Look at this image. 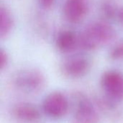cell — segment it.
<instances>
[{
  "label": "cell",
  "instance_id": "6da1fadb",
  "mask_svg": "<svg viewBox=\"0 0 123 123\" xmlns=\"http://www.w3.org/2000/svg\"><path fill=\"white\" fill-rule=\"evenodd\" d=\"M116 37L115 29L107 22L94 21L89 24L79 36V47L94 50L112 42Z\"/></svg>",
  "mask_w": 123,
  "mask_h": 123
},
{
  "label": "cell",
  "instance_id": "7a4b0ae2",
  "mask_svg": "<svg viewBox=\"0 0 123 123\" xmlns=\"http://www.w3.org/2000/svg\"><path fill=\"white\" fill-rule=\"evenodd\" d=\"M45 75L37 68L27 67L15 71L10 77L9 83L15 90L28 94H36L45 86Z\"/></svg>",
  "mask_w": 123,
  "mask_h": 123
},
{
  "label": "cell",
  "instance_id": "3957f363",
  "mask_svg": "<svg viewBox=\"0 0 123 123\" xmlns=\"http://www.w3.org/2000/svg\"><path fill=\"white\" fill-rule=\"evenodd\" d=\"M74 111L71 123H98L99 112L94 103L84 94L76 92L74 94Z\"/></svg>",
  "mask_w": 123,
  "mask_h": 123
},
{
  "label": "cell",
  "instance_id": "277c9868",
  "mask_svg": "<svg viewBox=\"0 0 123 123\" xmlns=\"http://www.w3.org/2000/svg\"><path fill=\"white\" fill-rule=\"evenodd\" d=\"M101 86L110 99L117 102L123 100V75L120 72L105 71L101 77Z\"/></svg>",
  "mask_w": 123,
  "mask_h": 123
},
{
  "label": "cell",
  "instance_id": "5b68a950",
  "mask_svg": "<svg viewBox=\"0 0 123 123\" xmlns=\"http://www.w3.org/2000/svg\"><path fill=\"white\" fill-rule=\"evenodd\" d=\"M69 108V101L65 94L60 91L49 94L43 101V109L50 117L58 119L64 117Z\"/></svg>",
  "mask_w": 123,
  "mask_h": 123
},
{
  "label": "cell",
  "instance_id": "8992f818",
  "mask_svg": "<svg viewBox=\"0 0 123 123\" xmlns=\"http://www.w3.org/2000/svg\"><path fill=\"white\" fill-rule=\"evenodd\" d=\"M91 62L84 56H75L66 59L61 67L63 74L71 78L84 76L90 70Z\"/></svg>",
  "mask_w": 123,
  "mask_h": 123
},
{
  "label": "cell",
  "instance_id": "52a82bcc",
  "mask_svg": "<svg viewBox=\"0 0 123 123\" xmlns=\"http://www.w3.org/2000/svg\"><path fill=\"white\" fill-rule=\"evenodd\" d=\"M10 115L19 123H38L41 115L39 109L27 102H19L13 105L10 109Z\"/></svg>",
  "mask_w": 123,
  "mask_h": 123
},
{
  "label": "cell",
  "instance_id": "ba28073f",
  "mask_svg": "<svg viewBox=\"0 0 123 123\" xmlns=\"http://www.w3.org/2000/svg\"><path fill=\"white\" fill-rule=\"evenodd\" d=\"M88 9V0H66L63 5L66 18L74 23L81 21L86 16Z\"/></svg>",
  "mask_w": 123,
  "mask_h": 123
},
{
  "label": "cell",
  "instance_id": "9c48e42d",
  "mask_svg": "<svg viewBox=\"0 0 123 123\" xmlns=\"http://www.w3.org/2000/svg\"><path fill=\"white\" fill-rule=\"evenodd\" d=\"M94 100V104L96 105L99 113L104 114L112 122H117L123 117L122 110L117 104V101L110 99L107 96H98Z\"/></svg>",
  "mask_w": 123,
  "mask_h": 123
},
{
  "label": "cell",
  "instance_id": "30bf717a",
  "mask_svg": "<svg viewBox=\"0 0 123 123\" xmlns=\"http://www.w3.org/2000/svg\"><path fill=\"white\" fill-rule=\"evenodd\" d=\"M55 44L59 51L70 52L79 46V36L73 31L63 30L58 35Z\"/></svg>",
  "mask_w": 123,
  "mask_h": 123
},
{
  "label": "cell",
  "instance_id": "8fae6325",
  "mask_svg": "<svg viewBox=\"0 0 123 123\" xmlns=\"http://www.w3.org/2000/svg\"><path fill=\"white\" fill-rule=\"evenodd\" d=\"M0 18V36L1 38H4L10 34L14 26L13 16L9 9L4 5H1Z\"/></svg>",
  "mask_w": 123,
  "mask_h": 123
},
{
  "label": "cell",
  "instance_id": "7c38bea8",
  "mask_svg": "<svg viewBox=\"0 0 123 123\" xmlns=\"http://www.w3.org/2000/svg\"><path fill=\"white\" fill-rule=\"evenodd\" d=\"M102 13L107 17L111 18V17H115L116 14L117 15L119 10H117L116 6H115V4L112 2L105 1L102 5Z\"/></svg>",
  "mask_w": 123,
  "mask_h": 123
},
{
  "label": "cell",
  "instance_id": "4fadbf2b",
  "mask_svg": "<svg viewBox=\"0 0 123 123\" xmlns=\"http://www.w3.org/2000/svg\"><path fill=\"white\" fill-rule=\"evenodd\" d=\"M110 57L115 61L123 59V41L116 44L110 51Z\"/></svg>",
  "mask_w": 123,
  "mask_h": 123
},
{
  "label": "cell",
  "instance_id": "5bb4252c",
  "mask_svg": "<svg viewBox=\"0 0 123 123\" xmlns=\"http://www.w3.org/2000/svg\"><path fill=\"white\" fill-rule=\"evenodd\" d=\"M9 63V56L6 51L4 49H1L0 51V69L3 70L6 67Z\"/></svg>",
  "mask_w": 123,
  "mask_h": 123
},
{
  "label": "cell",
  "instance_id": "9a60e30c",
  "mask_svg": "<svg viewBox=\"0 0 123 123\" xmlns=\"http://www.w3.org/2000/svg\"><path fill=\"white\" fill-rule=\"evenodd\" d=\"M55 0H39L41 5L44 7H50L54 2Z\"/></svg>",
  "mask_w": 123,
  "mask_h": 123
},
{
  "label": "cell",
  "instance_id": "2e32d148",
  "mask_svg": "<svg viewBox=\"0 0 123 123\" xmlns=\"http://www.w3.org/2000/svg\"><path fill=\"white\" fill-rule=\"evenodd\" d=\"M117 17H118V20L120 21V22L121 23V25H123V7L122 8H120L118 11V13H117Z\"/></svg>",
  "mask_w": 123,
  "mask_h": 123
}]
</instances>
